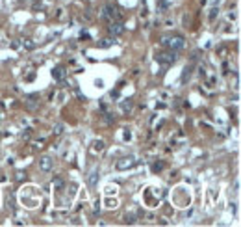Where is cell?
Here are the masks:
<instances>
[{"mask_svg": "<svg viewBox=\"0 0 241 227\" xmlns=\"http://www.w3.org/2000/svg\"><path fill=\"white\" fill-rule=\"evenodd\" d=\"M0 138H2V132H0Z\"/></svg>", "mask_w": 241, "mask_h": 227, "instance_id": "cell-21", "label": "cell"}, {"mask_svg": "<svg viewBox=\"0 0 241 227\" xmlns=\"http://www.w3.org/2000/svg\"><path fill=\"white\" fill-rule=\"evenodd\" d=\"M219 2H221V0H212V4H213V6H215V4L219 6Z\"/></svg>", "mask_w": 241, "mask_h": 227, "instance_id": "cell-20", "label": "cell"}, {"mask_svg": "<svg viewBox=\"0 0 241 227\" xmlns=\"http://www.w3.org/2000/svg\"><path fill=\"white\" fill-rule=\"evenodd\" d=\"M39 168H41V171L48 173V171L54 168V160H52L50 157H41V158H39Z\"/></svg>", "mask_w": 241, "mask_h": 227, "instance_id": "cell-6", "label": "cell"}, {"mask_svg": "<svg viewBox=\"0 0 241 227\" xmlns=\"http://www.w3.org/2000/svg\"><path fill=\"white\" fill-rule=\"evenodd\" d=\"M161 45L163 47H167L169 50H174V52H178V50H182L184 48V37H180V35H173V37H163L161 39Z\"/></svg>", "mask_w": 241, "mask_h": 227, "instance_id": "cell-1", "label": "cell"}, {"mask_svg": "<svg viewBox=\"0 0 241 227\" xmlns=\"http://www.w3.org/2000/svg\"><path fill=\"white\" fill-rule=\"evenodd\" d=\"M52 184H54V188H56V190H63V186H65L63 179H59V177H56V179L52 181Z\"/></svg>", "mask_w": 241, "mask_h": 227, "instance_id": "cell-14", "label": "cell"}, {"mask_svg": "<svg viewBox=\"0 0 241 227\" xmlns=\"http://www.w3.org/2000/svg\"><path fill=\"white\" fill-rule=\"evenodd\" d=\"M98 179H100V170H98V168H93L91 173H89V177H87V184H89L91 188H95V186L98 184Z\"/></svg>", "mask_w": 241, "mask_h": 227, "instance_id": "cell-7", "label": "cell"}, {"mask_svg": "<svg viewBox=\"0 0 241 227\" xmlns=\"http://www.w3.org/2000/svg\"><path fill=\"white\" fill-rule=\"evenodd\" d=\"M134 166H136V157H132V155L123 157V158H119V160L115 162V170H119V171L130 170V168H134Z\"/></svg>", "mask_w": 241, "mask_h": 227, "instance_id": "cell-3", "label": "cell"}, {"mask_svg": "<svg viewBox=\"0 0 241 227\" xmlns=\"http://www.w3.org/2000/svg\"><path fill=\"white\" fill-rule=\"evenodd\" d=\"M191 71H193V65H186L184 67V71H182V76H180V82L184 84L186 80H189V76H191Z\"/></svg>", "mask_w": 241, "mask_h": 227, "instance_id": "cell-10", "label": "cell"}, {"mask_svg": "<svg viewBox=\"0 0 241 227\" xmlns=\"http://www.w3.org/2000/svg\"><path fill=\"white\" fill-rule=\"evenodd\" d=\"M121 110L126 114V112H130L132 110V101L128 99V101H121Z\"/></svg>", "mask_w": 241, "mask_h": 227, "instance_id": "cell-13", "label": "cell"}, {"mask_svg": "<svg viewBox=\"0 0 241 227\" xmlns=\"http://www.w3.org/2000/svg\"><path fill=\"white\" fill-rule=\"evenodd\" d=\"M156 61L158 63H161V65H173L174 61H176V52L174 50H169V52H160L158 56H156Z\"/></svg>", "mask_w": 241, "mask_h": 227, "instance_id": "cell-2", "label": "cell"}, {"mask_svg": "<svg viewBox=\"0 0 241 227\" xmlns=\"http://www.w3.org/2000/svg\"><path fill=\"white\" fill-rule=\"evenodd\" d=\"M52 78L58 80V82H61V80L65 78V69H63V67H56V69L52 71Z\"/></svg>", "mask_w": 241, "mask_h": 227, "instance_id": "cell-9", "label": "cell"}, {"mask_svg": "<svg viewBox=\"0 0 241 227\" xmlns=\"http://www.w3.org/2000/svg\"><path fill=\"white\" fill-rule=\"evenodd\" d=\"M102 19L108 20V22L117 20V19H119V11H117V7H115V6H106L104 11H102Z\"/></svg>", "mask_w": 241, "mask_h": 227, "instance_id": "cell-4", "label": "cell"}, {"mask_svg": "<svg viewBox=\"0 0 241 227\" xmlns=\"http://www.w3.org/2000/svg\"><path fill=\"white\" fill-rule=\"evenodd\" d=\"M169 6H171V4H169L167 0H158V9H160V13H165V11L169 9Z\"/></svg>", "mask_w": 241, "mask_h": 227, "instance_id": "cell-11", "label": "cell"}, {"mask_svg": "<svg viewBox=\"0 0 241 227\" xmlns=\"http://www.w3.org/2000/svg\"><path fill=\"white\" fill-rule=\"evenodd\" d=\"M152 170H154V171H161V170H163V162H156V164L152 166Z\"/></svg>", "mask_w": 241, "mask_h": 227, "instance_id": "cell-18", "label": "cell"}, {"mask_svg": "<svg viewBox=\"0 0 241 227\" xmlns=\"http://www.w3.org/2000/svg\"><path fill=\"white\" fill-rule=\"evenodd\" d=\"M217 15H219V6H213V7L210 9V15H208V19L213 22V20L217 19Z\"/></svg>", "mask_w": 241, "mask_h": 227, "instance_id": "cell-12", "label": "cell"}, {"mask_svg": "<svg viewBox=\"0 0 241 227\" xmlns=\"http://www.w3.org/2000/svg\"><path fill=\"white\" fill-rule=\"evenodd\" d=\"M124 222H126V224H134V222H136V216H134V214H126V220H124Z\"/></svg>", "mask_w": 241, "mask_h": 227, "instance_id": "cell-19", "label": "cell"}, {"mask_svg": "<svg viewBox=\"0 0 241 227\" xmlns=\"http://www.w3.org/2000/svg\"><path fill=\"white\" fill-rule=\"evenodd\" d=\"M63 132V125L61 123H56L54 125V134H61Z\"/></svg>", "mask_w": 241, "mask_h": 227, "instance_id": "cell-17", "label": "cell"}, {"mask_svg": "<svg viewBox=\"0 0 241 227\" xmlns=\"http://www.w3.org/2000/svg\"><path fill=\"white\" fill-rule=\"evenodd\" d=\"M37 99H39V95H35V93H33V95H26V97H24V102H26L28 108L33 110V108L39 106V101H37Z\"/></svg>", "mask_w": 241, "mask_h": 227, "instance_id": "cell-8", "label": "cell"}, {"mask_svg": "<svg viewBox=\"0 0 241 227\" xmlns=\"http://www.w3.org/2000/svg\"><path fill=\"white\" fill-rule=\"evenodd\" d=\"M102 149H104V142H102V140L93 142V151H102Z\"/></svg>", "mask_w": 241, "mask_h": 227, "instance_id": "cell-15", "label": "cell"}, {"mask_svg": "<svg viewBox=\"0 0 241 227\" xmlns=\"http://www.w3.org/2000/svg\"><path fill=\"white\" fill-rule=\"evenodd\" d=\"M108 30H110V34H111L113 37H117V35H121V34L124 32V24L117 19V20H111V22H110Z\"/></svg>", "mask_w": 241, "mask_h": 227, "instance_id": "cell-5", "label": "cell"}, {"mask_svg": "<svg viewBox=\"0 0 241 227\" xmlns=\"http://www.w3.org/2000/svg\"><path fill=\"white\" fill-rule=\"evenodd\" d=\"M113 43H115V39H111V37H108V39H104V41H102V47H104V48H108V47H111Z\"/></svg>", "mask_w": 241, "mask_h": 227, "instance_id": "cell-16", "label": "cell"}]
</instances>
